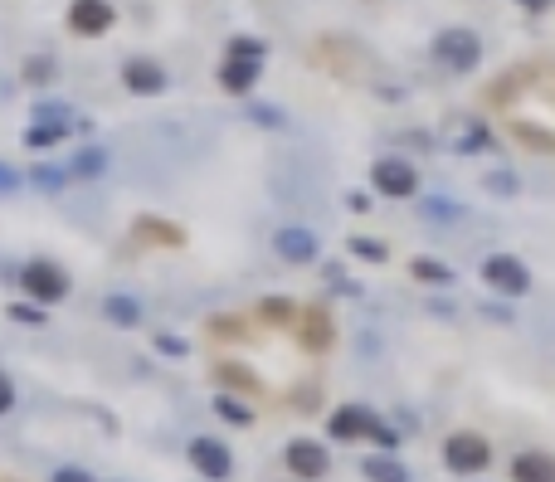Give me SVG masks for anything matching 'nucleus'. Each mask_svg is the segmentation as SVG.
Returning <instances> with one entry per match:
<instances>
[{"instance_id": "72a5a7b5", "label": "nucleus", "mask_w": 555, "mask_h": 482, "mask_svg": "<svg viewBox=\"0 0 555 482\" xmlns=\"http://www.w3.org/2000/svg\"><path fill=\"white\" fill-rule=\"evenodd\" d=\"M249 117L263 122V127H283V112H278V108H249Z\"/></svg>"}, {"instance_id": "f257e3e1", "label": "nucleus", "mask_w": 555, "mask_h": 482, "mask_svg": "<svg viewBox=\"0 0 555 482\" xmlns=\"http://www.w3.org/2000/svg\"><path fill=\"white\" fill-rule=\"evenodd\" d=\"M444 463L448 473H458V478H478L492 468V444L473 434V429H458V434H448L444 439Z\"/></svg>"}, {"instance_id": "f704fd0d", "label": "nucleus", "mask_w": 555, "mask_h": 482, "mask_svg": "<svg viewBox=\"0 0 555 482\" xmlns=\"http://www.w3.org/2000/svg\"><path fill=\"white\" fill-rule=\"evenodd\" d=\"M10 405H15V385H10L5 371H0V414H10Z\"/></svg>"}, {"instance_id": "0eeeda50", "label": "nucleus", "mask_w": 555, "mask_h": 482, "mask_svg": "<svg viewBox=\"0 0 555 482\" xmlns=\"http://www.w3.org/2000/svg\"><path fill=\"white\" fill-rule=\"evenodd\" d=\"M190 468L200 473V478L210 482H224L234 473V453L220 444V439H210V434H200V439H190Z\"/></svg>"}, {"instance_id": "2eb2a0df", "label": "nucleus", "mask_w": 555, "mask_h": 482, "mask_svg": "<svg viewBox=\"0 0 555 482\" xmlns=\"http://www.w3.org/2000/svg\"><path fill=\"white\" fill-rule=\"evenodd\" d=\"M215 380H220L229 395H234V390H239V395H259L263 390L259 371H249L244 361H220V366H215Z\"/></svg>"}, {"instance_id": "6ab92c4d", "label": "nucleus", "mask_w": 555, "mask_h": 482, "mask_svg": "<svg viewBox=\"0 0 555 482\" xmlns=\"http://www.w3.org/2000/svg\"><path fill=\"white\" fill-rule=\"evenodd\" d=\"M297 307L293 297H263L259 302V322H268V327H297Z\"/></svg>"}, {"instance_id": "bb28decb", "label": "nucleus", "mask_w": 555, "mask_h": 482, "mask_svg": "<svg viewBox=\"0 0 555 482\" xmlns=\"http://www.w3.org/2000/svg\"><path fill=\"white\" fill-rule=\"evenodd\" d=\"M30 181H35L39 190H49V195H54V190H64V181H69V176H64L59 166H35V176H30Z\"/></svg>"}, {"instance_id": "b1692460", "label": "nucleus", "mask_w": 555, "mask_h": 482, "mask_svg": "<svg viewBox=\"0 0 555 482\" xmlns=\"http://www.w3.org/2000/svg\"><path fill=\"white\" fill-rule=\"evenodd\" d=\"M263 54H268V44H263V39H249V35L229 39V59H259V64H263Z\"/></svg>"}, {"instance_id": "4468645a", "label": "nucleus", "mask_w": 555, "mask_h": 482, "mask_svg": "<svg viewBox=\"0 0 555 482\" xmlns=\"http://www.w3.org/2000/svg\"><path fill=\"white\" fill-rule=\"evenodd\" d=\"M259 59H224L220 64V88L224 93H254L259 83Z\"/></svg>"}, {"instance_id": "c9c22d12", "label": "nucleus", "mask_w": 555, "mask_h": 482, "mask_svg": "<svg viewBox=\"0 0 555 482\" xmlns=\"http://www.w3.org/2000/svg\"><path fill=\"white\" fill-rule=\"evenodd\" d=\"M54 482H93V478H88L83 468H59V473H54Z\"/></svg>"}, {"instance_id": "f3484780", "label": "nucleus", "mask_w": 555, "mask_h": 482, "mask_svg": "<svg viewBox=\"0 0 555 482\" xmlns=\"http://www.w3.org/2000/svg\"><path fill=\"white\" fill-rule=\"evenodd\" d=\"M361 473H366V482H409V468L395 458V453H375V458H366Z\"/></svg>"}, {"instance_id": "4be33fe9", "label": "nucleus", "mask_w": 555, "mask_h": 482, "mask_svg": "<svg viewBox=\"0 0 555 482\" xmlns=\"http://www.w3.org/2000/svg\"><path fill=\"white\" fill-rule=\"evenodd\" d=\"M64 137H69V122H35V127L25 132L30 147H59Z\"/></svg>"}, {"instance_id": "e433bc0d", "label": "nucleus", "mask_w": 555, "mask_h": 482, "mask_svg": "<svg viewBox=\"0 0 555 482\" xmlns=\"http://www.w3.org/2000/svg\"><path fill=\"white\" fill-rule=\"evenodd\" d=\"M517 5H526V10H546L551 0H517Z\"/></svg>"}, {"instance_id": "6e6552de", "label": "nucleus", "mask_w": 555, "mask_h": 482, "mask_svg": "<svg viewBox=\"0 0 555 482\" xmlns=\"http://www.w3.org/2000/svg\"><path fill=\"white\" fill-rule=\"evenodd\" d=\"M332 312L327 307H302L297 312V341H302V351H312V356H322V351H332Z\"/></svg>"}, {"instance_id": "aec40b11", "label": "nucleus", "mask_w": 555, "mask_h": 482, "mask_svg": "<svg viewBox=\"0 0 555 482\" xmlns=\"http://www.w3.org/2000/svg\"><path fill=\"white\" fill-rule=\"evenodd\" d=\"M409 273H414V283H434V288L453 283V268L439 263V259H414V263H409Z\"/></svg>"}, {"instance_id": "c756f323", "label": "nucleus", "mask_w": 555, "mask_h": 482, "mask_svg": "<svg viewBox=\"0 0 555 482\" xmlns=\"http://www.w3.org/2000/svg\"><path fill=\"white\" fill-rule=\"evenodd\" d=\"M10 317L25 322V327H44V312H39L35 302H10Z\"/></svg>"}, {"instance_id": "1a4fd4ad", "label": "nucleus", "mask_w": 555, "mask_h": 482, "mask_svg": "<svg viewBox=\"0 0 555 482\" xmlns=\"http://www.w3.org/2000/svg\"><path fill=\"white\" fill-rule=\"evenodd\" d=\"M112 20H117V15H112L108 0H74V5H69V30H74V35H83V39L108 35Z\"/></svg>"}, {"instance_id": "473e14b6", "label": "nucleus", "mask_w": 555, "mask_h": 482, "mask_svg": "<svg viewBox=\"0 0 555 482\" xmlns=\"http://www.w3.org/2000/svg\"><path fill=\"white\" fill-rule=\"evenodd\" d=\"M156 351L161 356H185V341L181 336H156Z\"/></svg>"}, {"instance_id": "ddd939ff", "label": "nucleus", "mask_w": 555, "mask_h": 482, "mask_svg": "<svg viewBox=\"0 0 555 482\" xmlns=\"http://www.w3.org/2000/svg\"><path fill=\"white\" fill-rule=\"evenodd\" d=\"M512 482H555V453L546 448H526L512 458Z\"/></svg>"}, {"instance_id": "c85d7f7f", "label": "nucleus", "mask_w": 555, "mask_h": 482, "mask_svg": "<svg viewBox=\"0 0 555 482\" xmlns=\"http://www.w3.org/2000/svg\"><path fill=\"white\" fill-rule=\"evenodd\" d=\"M517 137L526 147H541V151H555V132H541V127H521L517 122Z\"/></svg>"}, {"instance_id": "9d476101", "label": "nucleus", "mask_w": 555, "mask_h": 482, "mask_svg": "<svg viewBox=\"0 0 555 482\" xmlns=\"http://www.w3.org/2000/svg\"><path fill=\"white\" fill-rule=\"evenodd\" d=\"M122 83H127V93H142V98H156V93H166V69L156 64V59H127L122 64Z\"/></svg>"}, {"instance_id": "39448f33", "label": "nucleus", "mask_w": 555, "mask_h": 482, "mask_svg": "<svg viewBox=\"0 0 555 482\" xmlns=\"http://www.w3.org/2000/svg\"><path fill=\"white\" fill-rule=\"evenodd\" d=\"M434 54H439V64L453 69V74H473L482 64V44L473 30H444V35L434 39Z\"/></svg>"}, {"instance_id": "dca6fc26", "label": "nucleus", "mask_w": 555, "mask_h": 482, "mask_svg": "<svg viewBox=\"0 0 555 482\" xmlns=\"http://www.w3.org/2000/svg\"><path fill=\"white\" fill-rule=\"evenodd\" d=\"M147 244H166V249H181L185 244V229L181 224H171V220H156V215H142V220L132 224Z\"/></svg>"}, {"instance_id": "20e7f679", "label": "nucleus", "mask_w": 555, "mask_h": 482, "mask_svg": "<svg viewBox=\"0 0 555 482\" xmlns=\"http://www.w3.org/2000/svg\"><path fill=\"white\" fill-rule=\"evenodd\" d=\"M20 288L35 297V302H64V297H69V273H64L59 263L35 259L20 268Z\"/></svg>"}, {"instance_id": "f8f14e48", "label": "nucleus", "mask_w": 555, "mask_h": 482, "mask_svg": "<svg viewBox=\"0 0 555 482\" xmlns=\"http://www.w3.org/2000/svg\"><path fill=\"white\" fill-rule=\"evenodd\" d=\"M273 249H278V259H288V263H312L317 259V234L312 229H278L273 234Z\"/></svg>"}, {"instance_id": "5701e85b", "label": "nucleus", "mask_w": 555, "mask_h": 482, "mask_svg": "<svg viewBox=\"0 0 555 482\" xmlns=\"http://www.w3.org/2000/svg\"><path fill=\"white\" fill-rule=\"evenodd\" d=\"M108 171V151L103 147H83L74 161V176H103Z\"/></svg>"}, {"instance_id": "9b49d317", "label": "nucleus", "mask_w": 555, "mask_h": 482, "mask_svg": "<svg viewBox=\"0 0 555 482\" xmlns=\"http://www.w3.org/2000/svg\"><path fill=\"white\" fill-rule=\"evenodd\" d=\"M370 424H375V414H370L366 405H341V409H332V419H327L332 439H341V444H351V439H370Z\"/></svg>"}, {"instance_id": "423d86ee", "label": "nucleus", "mask_w": 555, "mask_h": 482, "mask_svg": "<svg viewBox=\"0 0 555 482\" xmlns=\"http://www.w3.org/2000/svg\"><path fill=\"white\" fill-rule=\"evenodd\" d=\"M283 463H288V473H293V478L317 482V478H327L332 453H327V444H317V439H293V444L283 448Z\"/></svg>"}, {"instance_id": "a211bd4d", "label": "nucleus", "mask_w": 555, "mask_h": 482, "mask_svg": "<svg viewBox=\"0 0 555 482\" xmlns=\"http://www.w3.org/2000/svg\"><path fill=\"white\" fill-rule=\"evenodd\" d=\"M103 312H108L112 327H137V322H142V302H137V297H127V293L103 297Z\"/></svg>"}, {"instance_id": "a878e982", "label": "nucleus", "mask_w": 555, "mask_h": 482, "mask_svg": "<svg viewBox=\"0 0 555 482\" xmlns=\"http://www.w3.org/2000/svg\"><path fill=\"white\" fill-rule=\"evenodd\" d=\"M49 78H54V59H49V54L25 59V83H49Z\"/></svg>"}, {"instance_id": "2f4dec72", "label": "nucleus", "mask_w": 555, "mask_h": 482, "mask_svg": "<svg viewBox=\"0 0 555 482\" xmlns=\"http://www.w3.org/2000/svg\"><path fill=\"white\" fill-rule=\"evenodd\" d=\"M15 190H20V171L0 161V195H15Z\"/></svg>"}, {"instance_id": "cd10ccee", "label": "nucleus", "mask_w": 555, "mask_h": 482, "mask_svg": "<svg viewBox=\"0 0 555 482\" xmlns=\"http://www.w3.org/2000/svg\"><path fill=\"white\" fill-rule=\"evenodd\" d=\"M370 439L385 448V453H395V448H400V434H395V429H390V424H385L380 414H375V424H370Z\"/></svg>"}, {"instance_id": "393cba45", "label": "nucleus", "mask_w": 555, "mask_h": 482, "mask_svg": "<svg viewBox=\"0 0 555 482\" xmlns=\"http://www.w3.org/2000/svg\"><path fill=\"white\" fill-rule=\"evenodd\" d=\"M351 254H356V259H366V263H385V259H390V249H385V244H375V239H361V234L351 239Z\"/></svg>"}, {"instance_id": "f03ea898", "label": "nucleus", "mask_w": 555, "mask_h": 482, "mask_svg": "<svg viewBox=\"0 0 555 482\" xmlns=\"http://www.w3.org/2000/svg\"><path fill=\"white\" fill-rule=\"evenodd\" d=\"M482 283L502 297H526L531 293V268L512 254H492V259H482Z\"/></svg>"}, {"instance_id": "412c9836", "label": "nucleus", "mask_w": 555, "mask_h": 482, "mask_svg": "<svg viewBox=\"0 0 555 482\" xmlns=\"http://www.w3.org/2000/svg\"><path fill=\"white\" fill-rule=\"evenodd\" d=\"M215 414H220V419H229V424H239V429H249V424H254V409L239 405L229 390H220V395H215Z\"/></svg>"}, {"instance_id": "7ed1b4c3", "label": "nucleus", "mask_w": 555, "mask_h": 482, "mask_svg": "<svg viewBox=\"0 0 555 482\" xmlns=\"http://www.w3.org/2000/svg\"><path fill=\"white\" fill-rule=\"evenodd\" d=\"M370 186L380 190L385 200H409V195L419 190V171L409 166L405 156H380V161L370 166Z\"/></svg>"}, {"instance_id": "7c9ffc66", "label": "nucleus", "mask_w": 555, "mask_h": 482, "mask_svg": "<svg viewBox=\"0 0 555 482\" xmlns=\"http://www.w3.org/2000/svg\"><path fill=\"white\" fill-rule=\"evenodd\" d=\"M35 117L39 122H69V108H64V103H39Z\"/></svg>"}]
</instances>
